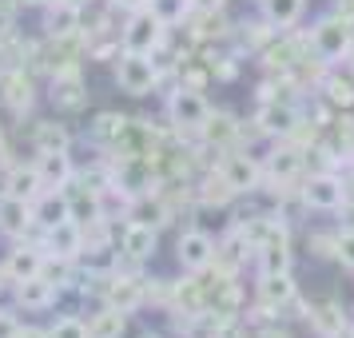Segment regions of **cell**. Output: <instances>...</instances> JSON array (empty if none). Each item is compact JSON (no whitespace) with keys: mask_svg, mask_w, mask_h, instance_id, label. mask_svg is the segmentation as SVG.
Here are the masks:
<instances>
[{"mask_svg":"<svg viewBox=\"0 0 354 338\" xmlns=\"http://www.w3.org/2000/svg\"><path fill=\"white\" fill-rule=\"evenodd\" d=\"M84 251V227L76 219H64V223L48 227V239H44V255L56 259H76Z\"/></svg>","mask_w":354,"mask_h":338,"instance_id":"obj_11","label":"cell"},{"mask_svg":"<svg viewBox=\"0 0 354 338\" xmlns=\"http://www.w3.org/2000/svg\"><path fill=\"white\" fill-rule=\"evenodd\" d=\"M310 48H315V56L326 60V64L342 60V56L351 52V24H346V17H342V12L322 17L319 24L310 28Z\"/></svg>","mask_w":354,"mask_h":338,"instance_id":"obj_3","label":"cell"},{"mask_svg":"<svg viewBox=\"0 0 354 338\" xmlns=\"http://www.w3.org/2000/svg\"><path fill=\"white\" fill-rule=\"evenodd\" d=\"M140 303H144V287H140L136 279H120V274H115L112 283H108V306L124 310V314H131Z\"/></svg>","mask_w":354,"mask_h":338,"instance_id":"obj_17","label":"cell"},{"mask_svg":"<svg viewBox=\"0 0 354 338\" xmlns=\"http://www.w3.org/2000/svg\"><path fill=\"white\" fill-rule=\"evenodd\" d=\"M115 4H124V8H144L147 0H115Z\"/></svg>","mask_w":354,"mask_h":338,"instance_id":"obj_37","label":"cell"},{"mask_svg":"<svg viewBox=\"0 0 354 338\" xmlns=\"http://www.w3.org/2000/svg\"><path fill=\"white\" fill-rule=\"evenodd\" d=\"M17 335H20V322L8 310H0V338H17Z\"/></svg>","mask_w":354,"mask_h":338,"instance_id":"obj_33","label":"cell"},{"mask_svg":"<svg viewBox=\"0 0 354 338\" xmlns=\"http://www.w3.org/2000/svg\"><path fill=\"white\" fill-rule=\"evenodd\" d=\"M147 8H151L167 28H176V24H183V17L192 12L195 4H192V0H147Z\"/></svg>","mask_w":354,"mask_h":338,"instance_id":"obj_25","label":"cell"},{"mask_svg":"<svg viewBox=\"0 0 354 338\" xmlns=\"http://www.w3.org/2000/svg\"><path fill=\"white\" fill-rule=\"evenodd\" d=\"M36 171H40V183L44 187H68L76 179V167H72V156L68 151H40L36 156Z\"/></svg>","mask_w":354,"mask_h":338,"instance_id":"obj_15","label":"cell"},{"mask_svg":"<svg viewBox=\"0 0 354 338\" xmlns=\"http://www.w3.org/2000/svg\"><path fill=\"white\" fill-rule=\"evenodd\" d=\"M163 32H167V24L144 4V8H131L128 24L120 28V44L128 52H151L156 56V48L163 44Z\"/></svg>","mask_w":354,"mask_h":338,"instance_id":"obj_2","label":"cell"},{"mask_svg":"<svg viewBox=\"0 0 354 338\" xmlns=\"http://www.w3.org/2000/svg\"><path fill=\"white\" fill-rule=\"evenodd\" d=\"M72 147V135H68L64 124H40L36 128V151H68Z\"/></svg>","mask_w":354,"mask_h":338,"instance_id":"obj_24","label":"cell"},{"mask_svg":"<svg viewBox=\"0 0 354 338\" xmlns=\"http://www.w3.org/2000/svg\"><path fill=\"white\" fill-rule=\"evenodd\" d=\"M351 68H354V60H351Z\"/></svg>","mask_w":354,"mask_h":338,"instance_id":"obj_39","label":"cell"},{"mask_svg":"<svg viewBox=\"0 0 354 338\" xmlns=\"http://www.w3.org/2000/svg\"><path fill=\"white\" fill-rule=\"evenodd\" d=\"M203 131H207V140H227V135H235V124H231V120H227V115H215V120H211V124H203Z\"/></svg>","mask_w":354,"mask_h":338,"instance_id":"obj_32","label":"cell"},{"mask_svg":"<svg viewBox=\"0 0 354 338\" xmlns=\"http://www.w3.org/2000/svg\"><path fill=\"white\" fill-rule=\"evenodd\" d=\"M167 115H171V124H179V128H203L211 120V108H207V100H203L199 88L179 84L176 92L167 96Z\"/></svg>","mask_w":354,"mask_h":338,"instance_id":"obj_5","label":"cell"},{"mask_svg":"<svg viewBox=\"0 0 354 338\" xmlns=\"http://www.w3.org/2000/svg\"><path fill=\"white\" fill-rule=\"evenodd\" d=\"M303 203L310 211H338L346 203V179L335 171H315L303 183Z\"/></svg>","mask_w":354,"mask_h":338,"instance_id":"obj_4","label":"cell"},{"mask_svg":"<svg viewBox=\"0 0 354 338\" xmlns=\"http://www.w3.org/2000/svg\"><path fill=\"white\" fill-rule=\"evenodd\" d=\"M8 195H20V199H36V195L44 191V183H40V171L32 167H17L12 176H8V187H4Z\"/></svg>","mask_w":354,"mask_h":338,"instance_id":"obj_21","label":"cell"},{"mask_svg":"<svg viewBox=\"0 0 354 338\" xmlns=\"http://www.w3.org/2000/svg\"><path fill=\"white\" fill-rule=\"evenodd\" d=\"M156 247H160V231L151 223H128L124 227V239H120V251L136 263H144V259L156 255Z\"/></svg>","mask_w":354,"mask_h":338,"instance_id":"obj_14","label":"cell"},{"mask_svg":"<svg viewBox=\"0 0 354 338\" xmlns=\"http://www.w3.org/2000/svg\"><path fill=\"white\" fill-rule=\"evenodd\" d=\"M115 84H120V92H128V96L144 100L156 92V84H160V64H156V56L151 52H120L115 56Z\"/></svg>","mask_w":354,"mask_h":338,"instance_id":"obj_1","label":"cell"},{"mask_svg":"<svg viewBox=\"0 0 354 338\" xmlns=\"http://www.w3.org/2000/svg\"><path fill=\"white\" fill-rule=\"evenodd\" d=\"M32 219L44 231L56 223H64V219H72V199L64 195V187H44V191L32 199Z\"/></svg>","mask_w":354,"mask_h":338,"instance_id":"obj_8","label":"cell"},{"mask_svg":"<svg viewBox=\"0 0 354 338\" xmlns=\"http://www.w3.org/2000/svg\"><path fill=\"white\" fill-rule=\"evenodd\" d=\"M267 167H271L274 179H290L295 171H299V151L283 147V151H274V156H271V163H267Z\"/></svg>","mask_w":354,"mask_h":338,"instance_id":"obj_29","label":"cell"},{"mask_svg":"<svg viewBox=\"0 0 354 338\" xmlns=\"http://www.w3.org/2000/svg\"><path fill=\"white\" fill-rule=\"evenodd\" d=\"M215 255H219V247L207 231H183L176 239V263L183 271H207Z\"/></svg>","mask_w":354,"mask_h":338,"instance_id":"obj_6","label":"cell"},{"mask_svg":"<svg viewBox=\"0 0 354 338\" xmlns=\"http://www.w3.org/2000/svg\"><path fill=\"white\" fill-rule=\"evenodd\" d=\"M52 338H92V330H88V322L76 319V314H64V319H56L48 326Z\"/></svg>","mask_w":354,"mask_h":338,"instance_id":"obj_28","label":"cell"},{"mask_svg":"<svg viewBox=\"0 0 354 338\" xmlns=\"http://www.w3.org/2000/svg\"><path fill=\"white\" fill-rule=\"evenodd\" d=\"M259 179H263L259 160H251V156H227V160H223V183H227V191H231V195L255 191Z\"/></svg>","mask_w":354,"mask_h":338,"instance_id":"obj_10","label":"cell"},{"mask_svg":"<svg viewBox=\"0 0 354 338\" xmlns=\"http://www.w3.org/2000/svg\"><path fill=\"white\" fill-rule=\"evenodd\" d=\"M44 247H32V243H17L8 255H4V274L8 283H24V279H36L44 271Z\"/></svg>","mask_w":354,"mask_h":338,"instance_id":"obj_7","label":"cell"},{"mask_svg":"<svg viewBox=\"0 0 354 338\" xmlns=\"http://www.w3.org/2000/svg\"><path fill=\"white\" fill-rule=\"evenodd\" d=\"M17 4H24V8H48L52 0H17Z\"/></svg>","mask_w":354,"mask_h":338,"instance_id":"obj_36","label":"cell"},{"mask_svg":"<svg viewBox=\"0 0 354 338\" xmlns=\"http://www.w3.org/2000/svg\"><path fill=\"white\" fill-rule=\"evenodd\" d=\"M163 219H167V211H163L160 203H151L147 195H136V199H131V223H151V227H160Z\"/></svg>","mask_w":354,"mask_h":338,"instance_id":"obj_27","label":"cell"},{"mask_svg":"<svg viewBox=\"0 0 354 338\" xmlns=\"http://www.w3.org/2000/svg\"><path fill=\"white\" fill-rule=\"evenodd\" d=\"M17 338H52V335H48V326H20Z\"/></svg>","mask_w":354,"mask_h":338,"instance_id":"obj_34","label":"cell"},{"mask_svg":"<svg viewBox=\"0 0 354 338\" xmlns=\"http://www.w3.org/2000/svg\"><path fill=\"white\" fill-rule=\"evenodd\" d=\"M259 299L267 306H283L295 299V279L290 271H279V274H263V283H259Z\"/></svg>","mask_w":354,"mask_h":338,"instance_id":"obj_18","label":"cell"},{"mask_svg":"<svg viewBox=\"0 0 354 338\" xmlns=\"http://www.w3.org/2000/svg\"><path fill=\"white\" fill-rule=\"evenodd\" d=\"M124 131H128V115H120V112H100L92 120V135L96 140H120Z\"/></svg>","mask_w":354,"mask_h":338,"instance_id":"obj_26","label":"cell"},{"mask_svg":"<svg viewBox=\"0 0 354 338\" xmlns=\"http://www.w3.org/2000/svg\"><path fill=\"white\" fill-rule=\"evenodd\" d=\"M60 294V283H52L48 274H36V279H24L17 283V303L24 310H48Z\"/></svg>","mask_w":354,"mask_h":338,"instance_id":"obj_13","label":"cell"},{"mask_svg":"<svg viewBox=\"0 0 354 338\" xmlns=\"http://www.w3.org/2000/svg\"><path fill=\"white\" fill-rule=\"evenodd\" d=\"M32 199H20V195H0V235L20 239L28 227H32Z\"/></svg>","mask_w":354,"mask_h":338,"instance_id":"obj_9","label":"cell"},{"mask_svg":"<svg viewBox=\"0 0 354 338\" xmlns=\"http://www.w3.org/2000/svg\"><path fill=\"white\" fill-rule=\"evenodd\" d=\"M326 96H330V104H338V108H351L354 104V84L330 76V80H326Z\"/></svg>","mask_w":354,"mask_h":338,"instance_id":"obj_30","label":"cell"},{"mask_svg":"<svg viewBox=\"0 0 354 338\" xmlns=\"http://www.w3.org/2000/svg\"><path fill=\"white\" fill-rule=\"evenodd\" d=\"M335 259L342 263V267H351V271H354V227H346V231L338 235V243H335Z\"/></svg>","mask_w":354,"mask_h":338,"instance_id":"obj_31","label":"cell"},{"mask_svg":"<svg viewBox=\"0 0 354 338\" xmlns=\"http://www.w3.org/2000/svg\"><path fill=\"white\" fill-rule=\"evenodd\" d=\"M144 338H167V335H144Z\"/></svg>","mask_w":354,"mask_h":338,"instance_id":"obj_38","label":"cell"},{"mask_svg":"<svg viewBox=\"0 0 354 338\" xmlns=\"http://www.w3.org/2000/svg\"><path fill=\"white\" fill-rule=\"evenodd\" d=\"M263 17L271 28H290L303 17V0H263Z\"/></svg>","mask_w":354,"mask_h":338,"instance_id":"obj_19","label":"cell"},{"mask_svg":"<svg viewBox=\"0 0 354 338\" xmlns=\"http://www.w3.org/2000/svg\"><path fill=\"white\" fill-rule=\"evenodd\" d=\"M44 28H48V36H72L80 28V4L76 0H52L44 8Z\"/></svg>","mask_w":354,"mask_h":338,"instance_id":"obj_16","label":"cell"},{"mask_svg":"<svg viewBox=\"0 0 354 338\" xmlns=\"http://www.w3.org/2000/svg\"><path fill=\"white\" fill-rule=\"evenodd\" d=\"M124 326H128V322H124V310H115V306H104L96 319L88 322L92 338H120L124 335Z\"/></svg>","mask_w":354,"mask_h":338,"instance_id":"obj_23","label":"cell"},{"mask_svg":"<svg viewBox=\"0 0 354 338\" xmlns=\"http://www.w3.org/2000/svg\"><path fill=\"white\" fill-rule=\"evenodd\" d=\"M195 8H203V12H211V8H219V4H223V0H192Z\"/></svg>","mask_w":354,"mask_h":338,"instance_id":"obj_35","label":"cell"},{"mask_svg":"<svg viewBox=\"0 0 354 338\" xmlns=\"http://www.w3.org/2000/svg\"><path fill=\"white\" fill-rule=\"evenodd\" d=\"M279 271H290V251H287L283 231L263 243V274H279Z\"/></svg>","mask_w":354,"mask_h":338,"instance_id":"obj_20","label":"cell"},{"mask_svg":"<svg viewBox=\"0 0 354 338\" xmlns=\"http://www.w3.org/2000/svg\"><path fill=\"white\" fill-rule=\"evenodd\" d=\"M255 124L263 135H279V140H287V135H295V128H299V112L290 108V104H263L255 115Z\"/></svg>","mask_w":354,"mask_h":338,"instance_id":"obj_12","label":"cell"},{"mask_svg":"<svg viewBox=\"0 0 354 338\" xmlns=\"http://www.w3.org/2000/svg\"><path fill=\"white\" fill-rule=\"evenodd\" d=\"M52 104H56V108H80L84 104L76 72H60V76H56V84H52Z\"/></svg>","mask_w":354,"mask_h":338,"instance_id":"obj_22","label":"cell"}]
</instances>
